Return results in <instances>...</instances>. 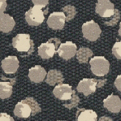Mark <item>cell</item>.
Returning a JSON list of instances; mask_svg holds the SVG:
<instances>
[{
    "instance_id": "2",
    "label": "cell",
    "mask_w": 121,
    "mask_h": 121,
    "mask_svg": "<svg viewBox=\"0 0 121 121\" xmlns=\"http://www.w3.org/2000/svg\"><path fill=\"white\" fill-rule=\"evenodd\" d=\"M13 46L24 57L33 52L34 41L30 40L29 34H17L13 39Z\"/></svg>"
},
{
    "instance_id": "18",
    "label": "cell",
    "mask_w": 121,
    "mask_h": 121,
    "mask_svg": "<svg viewBox=\"0 0 121 121\" xmlns=\"http://www.w3.org/2000/svg\"><path fill=\"white\" fill-rule=\"evenodd\" d=\"M14 82V79H12L11 82H0V98L6 99L11 96Z\"/></svg>"
},
{
    "instance_id": "28",
    "label": "cell",
    "mask_w": 121,
    "mask_h": 121,
    "mask_svg": "<svg viewBox=\"0 0 121 121\" xmlns=\"http://www.w3.org/2000/svg\"><path fill=\"white\" fill-rule=\"evenodd\" d=\"M119 34H120V35L121 36V22L120 24V30H119Z\"/></svg>"
},
{
    "instance_id": "25",
    "label": "cell",
    "mask_w": 121,
    "mask_h": 121,
    "mask_svg": "<svg viewBox=\"0 0 121 121\" xmlns=\"http://www.w3.org/2000/svg\"><path fill=\"white\" fill-rule=\"evenodd\" d=\"M0 120H4V121H13V118H12L8 114H5V113H0Z\"/></svg>"
},
{
    "instance_id": "12",
    "label": "cell",
    "mask_w": 121,
    "mask_h": 121,
    "mask_svg": "<svg viewBox=\"0 0 121 121\" xmlns=\"http://www.w3.org/2000/svg\"><path fill=\"white\" fill-rule=\"evenodd\" d=\"M19 67V61L16 56H8L2 61V69L8 74H13L17 72Z\"/></svg>"
},
{
    "instance_id": "7",
    "label": "cell",
    "mask_w": 121,
    "mask_h": 121,
    "mask_svg": "<svg viewBox=\"0 0 121 121\" xmlns=\"http://www.w3.org/2000/svg\"><path fill=\"white\" fill-rule=\"evenodd\" d=\"M82 33L84 37L90 41H95L100 37L101 30L98 24H96L94 21H90L84 23L82 27Z\"/></svg>"
},
{
    "instance_id": "17",
    "label": "cell",
    "mask_w": 121,
    "mask_h": 121,
    "mask_svg": "<svg viewBox=\"0 0 121 121\" xmlns=\"http://www.w3.org/2000/svg\"><path fill=\"white\" fill-rule=\"evenodd\" d=\"M76 116L78 121H95L97 120L96 113L91 110L78 109Z\"/></svg>"
},
{
    "instance_id": "9",
    "label": "cell",
    "mask_w": 121,
    "mask_h": 121,
    "mask_svg": "<svg viewBox=\"0 0 121 121\" xmlns=\"http://www.w3.org/2000/svg\"><path fill=\"white\" fill-rule=\"evenodd\" d=\"M96 12L102 17H110L115 13V5L109 0L98 1L96 6Z\"/></svg>"
},
{
    "instance_id": "14",
    "label": "cell",
    "mask_w": 121,
    "mask_h": 121,
    "mask_svg": "<svg viewBox=\"0 0 121 121\" xmlns=\"http://www.w3.org/2000/svg\"><path fill=\"white\" fill-rule=\"evenodd\" d=\"M46 76V71L43 67L40 65H35V67L29 69L28 77L30 81L35 83H40L45 79Z\"/></svg>"
},
{
    "instance_id": "1",
    "label": "cell",
    "mask_w": 121,
    "mask_h": 121,
    "mask_svg": "<svg viewBox=\"0 0 121 121\" xmlns=\"http://www.w3.org/2000/svg\"><path fill=\"white\" fill-rule=\"evenodd\" d=\"M41 109L39 103L33 97H26L18 102L14 108V115L18 118H29L40 112Z\"/></svg>"
},
{
    "instance_id": "20",
    "label": "cell",
    "mask_w": 121,
    "mask_h": 121,
    "mask_svg": "<svg viewBox=\"0 0 121 121\" xmlns=\"http://www.w3.org/2000/svg\"><path fill=\"white\" fill-rule=\"evenodd\" d=\"M62 11L65 15L66 21H70V20L73 19L77 14L76 8H75L74 6H72V5H67V6L64 7Z\"/></svg>"
},
{
    "instance_id": "10",
    "label": "cell",
    "mask_w": 121,
    "mask_h": 121,
    "mask_svg": "<svg viewBox=\"0 0 121 121\" xmlns=\"http://www.w3.org/2000/svg\"><path fill=\"white\" fill-rule=\"evenodd\" d=\"M57 52L61 58L64 59H70L76 54L77 46L71 41L60 44L57 49Z\"/></svg>"
},
{
    "instance_id": "15",
    "label": "cell",
    "mask_w": 121,
    "mask_h": 121,
    "mask_svg": "<svg viewBox=\"0 0 121 121\" xmlns=\"http://www.w3.org/2000/svg\"><path fill=\"white\" fill-rule=\"evenodd\" d=\"M15 21L13 17L2 13L0 15V30L3 32H10L15 26Z\"/></svg>"
},
{
    "instance_id": "11",
    "label": "cell",
    "mask_w": 121,
    "mask_h": 121,
    "mask_svg": "<svg viewBox=\"0 0 121 121\" xmlns=\"http://www.w3.org/2000/svg\"><path fill=\"white\" fill-rule=\"evenodd\" d=\"M53 93L59 100H70L71 96H72L73 89L70 85L64 84V83H59L54 87Z\"/></svg>"
},
{
    "instance_id": "5",
    "label": "cell",
    "mask_w": 121,
    "mask_h": 121,
    "mask_svg": "<svg viewBox=\"0 0 121 121\" xmlns=\"http://www.w3.org/2000/svg\"><path fill=\"white\" fill-rule=\"evenodd\" d=\"M61 44L58 38H51L47 42L43 43L38 47V54L42 59H50L54 55L59 45Z\"/></svg>"
},
{
    "instance_id": "13",
    "label": "cell",
    "mask_w": 121,
    "mask_h": 121,
    "mask_svg": "<svg viewBox=\"0 0 121 121\" xmlns=\"http://www.w3.org/2000/svg\"><path fill=\"white\" fill-rule=\"evenodd\" d=\"M104 107L112 113H119L121 110V100L120 97L111 94L103 100Z\"/></svg>"
},
{
    "instance_id": "24",
    "label": "cell",
    "mask_w": 121,
    "mask_h": 121,
    "mask_svg": "<svg viewBox=\"0 0 121 121\" xmlns=\"http://www.w3.org/2000/svg\"><path fill=\"white\" fill-rule=\"evenodd\" d=\"M31 1L35 5L40 6V7H42V8L46 7L49 3V0H31Z\"/></svg>"
},
{
    "instance_id": "8",
    "label": "cell",
    "mask_w": 121,
    "mask_h": 121,
    "mask_svg": "<svg viewBox=\"0 0 121 121\" xmlns=\"http://www.w3.org/2000/svg\"><path fill=\"white\" fill-rule=\"evenodd\" d=\"M65 21V15L63 12H55L49 15L47 25L54 30H61L64 28Z\"/></svg>"
},
{
    "instance_id": "3",
    "label": "cell",
    "mask_w": 121,
    "mask_h": 121,
    "mask_svg": "<svg viewBox=\"0 0 121 121\" xmlns=\"http://www.w3.org/2000/svg\"><path fill=\"white\" fill-rule=\"evenodd\" d=\"M106 82V79L98 80L93 78H84L81 80L77 86V90L79 92H82L86 96H89L90 94L95 92L96 87H101Z\"/></svg>"
},
{
    "instance_id": "6",
    "label": "cell",
    "mask_w": 121,
    "mask_h": 121,
    "mask_svg": "<svg viewBox=\"0 0 121 121\" xmlns=\"http://www.w3.org/2000/svg\"><path fill=\"white\" fill-rule=\"evenodd\" d=\"M91 69L96 76H105L110 70V63L102 56L93 57L90 60Z\"/></svg>"
},
{
    "instance_id": "23",
    "label": "cell",
    "mask_w": 121,
    "mask_h": 121,
    "mask_svg": "<svg viewBox=\"0 0 121 121\" xmlns=\"http://www.w3.org/2000/svg\"><path fill=\"white\" fill-rule=\"evenodd\" d=\"M112 53L117 59H121V40L114 45L112 48Z\"/></svg>"
},
{
    "instance_id": "19",
    "label": "cell",
    "mask_w": 121,
    "mask_h": 121,
    "mask_svg": "<svg viewBox=\"0 0 121 121\" xmlns=\"http://www.w3.org/2000/svg\"><path fill=\"white\" fill-rule=\"evenodd\" d=\"M76 54L77 59L81 64H86V63H87L89 58H91L93 55V52L89 48L81 47L78 50H77Z\"/></svg>"
},
{
    "instance_id": "22",
    "label": "cell",
    "mask_w": 121,
    "mask_h": 121,
    "mask_svg": "<svg viewBox=\"0 0 121 121\" xmlns=\"http://www.w3.org/2000/svg\"><path fill=\"white\" fill-rule=\"evenodd\" d=\"M111 17H112V18L110 21L105 22V24L106 26H115L118 23L119 20H120V14L119 10L115 9V13H114V14L112 15Z\"/></svg>"
},
{
    "instance_id": "21",
    "label": "cell",
    "mask_w": 121,
    "mask_h": 121,
    "mask_svg": "<svg viewBox=\"0 0 121 121\" xmlns=\"http://www.w3.org/2000/svg\"><path fill=\"white\" fill-rule=\"evenodd\" d=\"M69 100H70L69 103L64 104V106L66 107V108H68L69 110H71V109L73 108V107H77L78 105V103L80 102L79 97H78V96L76 94V92H75V91H73V93H72L71 99Z\"/></svg>"
},
{
    "instance_id": "26",
    "label": "cell",
    "mask_w": 121,
    "mask_h": 121,
    "mask_svg": "<svg viewBox=\"0 0 121 121\" xmlns=\"http://www.w3.org/2000/svg\"><path fill=\"white\" fill-rule=\"evenodd\" d=\"M7 8V0H0V15L4 13Z\"/></svg>"
},
{
    "instance_id": "27",
    "label": "cell",
    "mask_w": 121,
    "mask_h": 121,
    "mask_svg": "<svg viewBox=\"0 0 121 121\" xmlns=\"http://www.w3.org/2000/svg\"><path fill=\"white\" fill-rule=\"evenodd\" d=\"M115 86H116V88L121 92V75H119L116 78L115 82Z\"/></svg>"
},
{
    "instance_id": "16",
    "label": "cell",
    "mask_w": 121,
    "mask_h": 121,
    "mask_svg": "<svg viewBox=\"0 0 121 121\" xmlns=\"http://www.w3.org/2000/svg\"><path fill=\"white\" fill-rule=\"evenodd\" d=\"M45 77H46L45 82L48 83L50 86L63 83V82H64V76H63L62 73L59 70H56V69L49 70L47 73V76Z\"/></svg>"
},
{
    "instance_id": "4",
    "label": "cell",
    "mask_w": 121,
    "mask_h": 121,
    "mask_svg": "<svg viewBox=\"0 0 121 121\" xmlns=\"http://www.w3.org/2000/svg\"><path fill=\"white\" fill-rule=\"evenodd\" d=\"M42 8V7L35 5L26 13L25 18L29 25L39 26L45 20V14L48 13V11H43Z\"/></svg>"
},
{
    "instance_id": "29",
    "label": "cell",
    "mask_w": 121,
    "mask_h": 121,
    "mask_svg": "<svg viewBox=\"0 0 121 121\" xmlns=\"http://www.w3.org/2000/svg\"><path fill=\"white\" fill-rule=\"evenodd\" d=\"M98 1H104V0H98Z\"/></svg>"
}]
</instances>
